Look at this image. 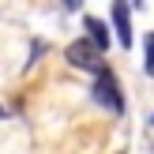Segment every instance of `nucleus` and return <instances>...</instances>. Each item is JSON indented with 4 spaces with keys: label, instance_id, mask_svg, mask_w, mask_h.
I'll use <instances>...</instances> for the list:
<instances>
[{
    "label": "nucleus",
    "instance_id": "0eeeda50",
    "mask_svg": "<svg viewBox=\"0 0 154 154\" xmlns=\"http://www.w3.org/2000/svg\"><path fill=\"white\" fill-rule=\"evenodd\" d=\"M132 4H135V8H139V4H143V0H132Z\"/></svg>",
    "mask_w": 154,
    "mask_h": 154
},
{
    "label": "nucleus",
    "instance_id": "423d86ee",
    "mask_svg": "<svg viewBox=\"0 0 154 154\" xmlns=\"http://www.w3.org/2000/svg\"><path fill=\"white\" fill-rule=\"evenodd\" d=\"M64 4L72 8V11H75V8H83V0H64Z\"/></svg>",
    "mask_w": 154,
    "mask_h": 154
},
{
    "label": "nucleus",
    "instance_id": "f03ea898",
    "mask_svg": "<svg viewBox=\"0 0 154 154\" xmlns=\"http://www.w3.org/2000/svg\"><path fill=\"white\" fill-rule=\"evenodd\" d=\"M68 64L83 68V72H102V53H98L87 38H79V42L68 45Z\"/></svg>",
    "mask_w": 154,
    "mask_h": 154
},
{
    "label": "nucleus",
    "instance_id": "20e7f679",
    "mask_svg": "<svg viewBox=\"0 0 154 154\" xmlns=\"http://www.w3.org/2000/svg\"><path fill=\"white\" fill-rule=\"evenodd\" d=\"M83 26H87V42L94 45L98 53H105L113 45V38H109V26H105L102 19H94V15H87V19H83Z\"/></svg>",
    "mask_w": 154,
    "mask_h": 154
},
{
    "label": "nucleus",
    "instance_id": "f257e3e1",
    "mask_svg": "<svg viewBox=\"0 0 154 154\" xmlns=\"http://www.w3.org/2000/svg\"><path fill=\"white\" fill-rule=\"evenodd\" d=\"M94 98L105 105L109 113H124V94H120V83H117V75L109 72V68H102L98 72V83H94Z\"/></svg>",
    "mask_w": 154,
    "mask_h": 154
},
{
    "label": "nucleus",
    "instance_id": "39448f33",
    "mask_svg": "<svg viewBox=\"0 0 154 154\" xmlns=\"http://www.w3.org/2000/svg\"><path fill=\"white\" fill-rule=\"evenodd\" d=\"M147 75H154V30L147 34Z\"/></svg>",
    "mask_w": 154,
    "mask_h": 154
},
{
    "label": "nucleus",
    "instance_id": "6e6552de",
    "mask_svg": "<svg viewBox=\"0 0 154 154\" xmlns=\"http://www.w3.org/2000/svg\"><path fill=\"white\" fill-rule=\"evenodd\" d=\"M150 124H154V117H150Z\"/></svg>",
    "mask_w": 154,
    "mask_h": 154
},
{
    "label": "nucleus",
    "instance_id": "7ed1b4c3",
    "mask_svg": "<svg viewBox=\"0 0 154 154\" xmlns=\"http://www.w3.org/2000/svg\"><path fill=\"white\" fill-rule=\"evenodd\" d=\"M132 0H117L113 4V30H117V42L124 49H132Z\"/></svg>",
    "mask_w": 154,
    "mask_h": 154
}]
</instances>
